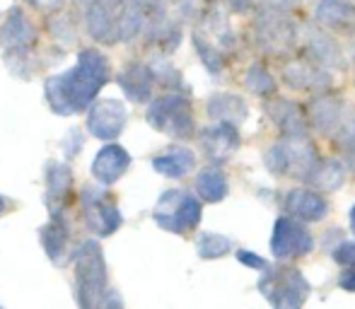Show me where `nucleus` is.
<instances>
[{"mask_svg": "<svg viewBox=\"0 0 355 309\" xmlns=\"http://www.w3.org/2000/svg\"><path fill=\"white\" fill-rule=\"evenodd\" d=\"M249 109L247 102L237 94H213L211 102H208V116L215 118V121H230V123H242L247 118Z\"/></svg>", "mask_w": 355, "mask_h": 309, "instance_id": "412c9836", "label": "nucleus"}, {"mask_svg": "<svg viewBox=\"0 0 355 309\" xmlns=\"http://www.w3.org/2000/svg\"><path fill=\"white\" fill-rule=\"evenodd\" d=\"M266 5H271V8H281V10H285V8H293V5H297L300 0H263Z\"/></svg>", "mask_w": 355, "mask_h": 309, "instance_id": "f704fd0d", "label": "nucleus"}, {"mask_svg": "<svg viewBox=\"0 0 355 309\" xmlns=\"http://www.w3.org/2000/svg\"><path fill=\"white\" fill-rule=\"evenodd\" d=\"M27 3L42 10V12H58L63 8V0H27Z\"/></svg>", "mask_w": 355, "mask_h": 309, "instance_id": "473e14b6", "label": "nucleus"}, {"mask_svg": "<svg viewBox=\"0 0 355 309\" xmlns=\"http://www.w3.org/2000/svg\"><path fill=\"white\" fill-rule=\"evenodd\" d=\"M73 193V169L71 164L51 159L46 164V206L51 215H66Z\"/></svg>", "mask_w": 355, "mask_h": 309, "instance_id": "ddd939ff", "label": "nucleus"}, {"mask_svg": "<svg viewBox=\"0 0 355 309\" xmlns=\"http://www.w3.org/2000/svg\"><path fill=\"white\" fill-rule=\"evenodd\" d=\"M307 53H309V61L319 63V66L343 68V56L338 51V46L322 32H314V29L307 32Z\"/></svg>", "mask_w": 355, "mask_h": 309, "instance_id": "b1692460", "label": "nucleus"}, {"mask_svg": "<svg viewBox=\"0 0 355 309\" xmlns=\"http://www.w3.org/2000/svg\"><path fill=\"white\" fill-rule=\"evenodd\" d=\"M334 261L338 263V266H355V242H343L338 244L336 249L331 251Z\"/></svg>", "mask_w": 355, "mask_h": 309, "instance_id": "7c9ffc66", "label": "nucleus"}, {"mask_svg": "<svg viewBox=\"0 0 355 309\" xmlns=\"http://www.w3.org/2000/svg\"><path fill=\"white\" fill-rule=\"evenodd\" d=\"M42 244L46 256L51 258L56 266H66L73 258L71 251V225H68L66 215H51V222L44 225L42 230Z\"/></svg>", "mask_w": 355, "mask_h": 309, "instance_id": "4468645a", "label": "nucleus"}, {"mask_svg": "<svg viewBox=\"0 0 355 309\" xmlns=\"http://www.w3.org/2000/svg\"><path fill=\"white\" fill-rule=\"evenodd\" d=\"M338 285H341L343 290H348V292H355V266H351L341 278H338Z\"/></svg>", "mask_w": 355, "mask_h": 309, "instance_id": "72a5a7b5", "label": "nucleus"}, {"mask_svg": "<svg viewBox=\"0 0 355 309\" xmlns=\"http://www.w3.org/2000/svg\"><path fill=\"white\" fill-rule=\"evenodd\" d=\"M334 141H336V148L343 154L355 157V118H353V121H348L346 126L336 133V138H334Z\"/></svg>", "mask_w": 355, "mask_h": 309, "instance_id": "c756f323", "label": "nucleus"}, {"mask_svg": "<svg viewBox=\"0 0 355 309\" xmlns=\"http://www.w3.org/2000/svg\"><path fill=\"white\" fill-rule=\"evenodd\" d=\"M75 263V302L80 307H121L116 292L107 288V261L99 242L87 239L73 251Z\"/></svg>", "mask_w": 355, "mask_h": 309, "instance_id": "f03ea898", "label": "nucleus"}, {"mask_svg": "<svg viewBox=\"0 0 355 309\" xmlns=\"http://www.w3.org/2000/svg\"><path fill=\"white\" fill-rule=\"evenodd\" d=\"M259 292L276 307H302L309 297V283L295 268H276L259 281Z\"/></svg>", "mask_w": 355, "mask_h": 309, "instance_id": "0eeeda50", "label": "nucleus"}, {"mask_svg": "<svg viewBox=\"0 0 355 309\" xmlns=\"http://www.w3.org/2000/svg\"><path fill=\"white\" fill-rule=\"evenodd\" d=\"M351 230H353V234H355V206L351 208Z\"/></svg>", "mask_w": 355, "mask_h": 309, "instance_id": "e433bc0d", "label": "nucleus"}, {"mask_svg": "<svg viewBox=\"0 0 355 309\" xmlns=\"http://www.w3.org/2000/svg\"><path fill=\"white\" fill-rule=\"evenodd\" d=\"M314 249L312 234L304 230L297 222V218H278L273 225V237H271V251L276 258H295L304 256Z\"/></svg>", "mask_w": 355, "mask_h": 309, "instance_id": "9b49d317", "label": "nucleus"}, {"mask_svg": "<svg viewBox=\"0 0 355 309\" xmlns=\"http://www.w3.org/2000/svg\"><path fill=\"white\" fill-rule=\"evenodd\" d=\"M237 258L244 263V266L254 268V271H266V268H268L266 258L257 256V254H254V251H247V249H239V251H237Z\"/></svg>", "mask_w": 355, "mask_h": 309, "instance_id": "2f4dec72", "label": "nucleus"}, {"mask_svg": "<svg viewBox=\"0 0 355 309\" xmlns=\"http://www.w3.org/2000/svg\"><path fill=\"white\" fill-rule=\"evenodd\" d=\"M239 133L237 126L230 121H218L215 126L201 131V150L213 164H223L237 152Z\"/></svg>", "mask_w": 355, "mask_h": 309, "instance_id": "f8f14e48", "label": "nucleus"}, {"mask_svg": "<svg viewBox=\"0 0 355 309\" xmlns=\"http://www.w3.org/2000/svg\"><path fill=\"white\" fill-rule=\"evenodd\" d=\"M153 218L162 230L187 234L201 222V201L187 191H164L155 206Z\"/></svg>", "mask_w": 355, "mask_h": 309, "instance_id": "423d86ee", "label": "nucleus"}, {"mask_svg": "<svg viewBox=\"0 0 355 309\" xmlns=\"http://www.w3.org/2000/svg\"><path fill=\"white\" fill-rule=\"evenodd\" d=\"M34 42H37V29L27 17V12L22 8H10L8 19L0 29V46H3L5 61L15 76H19L22 71L19 66L29 63V51H32Z\"/></svg>", "mask_w": 355, "mask_h": 309, "instance_id": "39448f33", "label": "nucleus"}, {"mask_svg": "<svg viewBox=\"0 0 355 309\" xmlns=\"http://www.w3.org/2000/svg\"><path fill=\"white\" fill-rule=\"evenodd\" d=\"M128 167H131V154L123 150L121 145H116V143H109V145H104L102 150L97 152V157H94L92 177L97 179L99 184L109 186V184L119 182V179L128 172Z\"/></svg>", "mask_w": 355, "mask_h": 309, "instance_id": "2eb2a0df", "label": "nucleus"}, {"mask_svg": "<svg viewBox=\"0 0 355 309\" xmlns=\"http://www.w3.org/2000/svg\"><path fill=\"white\" fill-rule=\"evenodd\" d=\"M75 3H78V5H80V8H87V5H92V3H94V0H75Z\"/></svg>", "mask_w": 355, "mask_h": 309, "instance_id": "4c0bfd02", "label": "nucleus"}, {"mask_svg": "<svg viewBox=\"0 0 355 309\" xmlns=\"http://www.w3.org/2000/svg\"><path fill=\"white\" fill-rule=\"evenodd\" d=\"M80 203H83L85 227H87L94 237H112V234L121 227V222H123L121 211H119L116 203L109 198L107 191L85 186L83 196H80Z\"/></svg>", "mask_w": 355, "mask_h": 309, "instance_id": "6e6552de", "label": "nucleus"}, {"mask_svg": "<svg viewBox=\"0 0 355 309\" xmlns=\"http://www.w3.org/2000/svg\"><path fill=\"white\" fill-rule=\"evenodd\" d=\"M5 211H8V201H5V198L0 196V215H3Z\"/></svg>", "mask_w": 355, "mask_h": 309, "instance_id": "c9c22d12", "label": "nucleus"}, {"mask_svg": "<svg viewBox=\"0 0 355 309\" xmlns=\"http://www.w3.org/2000/svg\"><path fill=\"white\" fill-rule=\"evenodd\" d=\"M196 191L203 201L218 203L227 196V179L220 167H208L196 177Z\"/></svg>", "mask_w": 355, "mask_h": 309, "instance_id": "a878e982", "label": "nucleus"}, {"mask_svg": "<svg viewBox=\"0 0 355 309\" xmlns=\"http://www.w3.org/2000/svg\"><path fill=\"white\" fill-rule=\"evenodd\" d=\"M247 87H249V92L268 97V94L276 92V80H273V76L266 71V68L254 63V66L247 71Z\"/></svg>", "mask_w": 355, "mask_h": 309, "instance_id": "c85d7f7f", "label": "nucleus"}, {"mask_svg": "<svg viewBox=\"0 0 355 309\" xmlns=\"http://www.w3.org/2000/svg\"><path fill=\"white\" fill-rule=\"evenodd\" d=\"M126 104L121 99L102 97L94 99L87 109V131L99 141H114L121 136L123 126H126Z\"/></svg>", "mask_w": 355, "mask_h": 309, "instance_id": "9d476101", "label": "nucleus"}, {"mask_svg": "<svg viewBox=\"0 0 355 309\" xmlns=\"http://www.w3.org/2000/svg\"><path fill=\"white\" fill-rule=\"evenodd\" d=\"M266 114L285 136H307V121H304L300 107H295L288 99H268Z\"/></svg>", "mask_w": 355, "mask_h": 309, "instance_id": "6ab92c4d", "label": "nucleus"}, {"mask_svg": "<svg viewBox=\"0 0 355 309\" xmlns=\"http://www.w3.org/2000/svg\"><path fill=\"white\" fill-rule=\"evenodd\" d=\"M153 167L162 177L182 179L196 167V157H193V152L189 148H169V150H164L153 159Z\"/></svg>", "mask_w": 355, "mask_h": 309, "instance_id": "aec40b11", "label": "nucleus"}, {"mask_svg": "<svg viewBox=\"0 0 355 309\" xmlns=\"http://www.w3.org/2000/svg\"><path fill=\"white\" fill-rule=\"evenodd\" d=\"M232 249V239L223 237V234H215V232H206L198 237L196 242V251L201 258H220Z\"/></svg>", "mask_w": 355, "mask_h": 309, "instance_id": "cd10ccee", "label": "nucleus"}, {"mask_svg": "<svg viewBox=\"0 0 355 309\" xmlns=\"http://www.w3.org/2000/svg\"><path fill=\"white\" fill-rule=\"evenodd\" d=\"M145 118L155 131L164 133L169 138H179V141H187L196 131L191 102L184 94H164V97L155 99Z\"/></svg>", "mask_w": 355, "mask_h": 309, "instance_id": "20e7f679", "label": "nucleus"}, {"mask_svg": "<svg viewBox=\"0 0 355 309\" xmlns=\"http://www.w3.org/2000/svg\"><path fill=\"white\" fill-rule=\"evenodd\" d=\"M109 58L97 48H85L78 56V66L61 76H51L44 85L46 104L58 116H73L89 109L97 92L109 82Z\"/></svg>", "mask_w": 355, "mask_h": 309, "instance_id": "f257e3e1", "label": "nucleus"}, {"mask_svg": "<svg viewBox=\"0 0 355 309\" xmlns=\"http://www.w3.org/2000/svg\"><path fill=\"white\" fill-rule=\"evenodd\" d=\"M312 186L322 188V191H336L343 182H346V169L338 159H319L317 167L307 177Z\"/></svg>", "mask_w": 355, "mask_h": 309, "instance_id": "393cba45", "label": "nucleus"}, {"mask_svg": "<svg viewBox=\"0 0 355 309\" xmlns=\"http://www.w3.org/2000/svg\"><path fill=\"white\" fill-rule=\"evenodd\" d=\"M283 80L295 89H307V92H322L331 85L322 66L314 61H290L283 66Z\"/></svg>", "mask_w": 355, "mask_h": 309, "instance_id": "a211bd4d", "label": "nucleus"}, {"mask_svg": "<svg viewBox=\"0 0 355 309\" xmlns=\"http://www.w3.org/2000/svg\"><path fill=\"white\" fill-rule=\"evenodd\" d=\"M155 80H157V73L150 66H145V63H131V66H126L119 73L116 82L131 102L141 104V102H150L155 89Z\"/></svg>", "mask_w": 355, "mask_h": 309, "instance_id": "f3484780", "label": "nucleus"}, {"mask_svg": "<svg viewBox=\"0 0 355 309\" xmlns=\"http://www.w3.org/2000/svg\"><path fill=\"white\" fill-rule=\"evenodd\" d=\"M297 27L288 15L281 12V8L263 10L254 19V42L268 53H285L295 46Z\"/></svg>", "mask_w": 355, "mask_h": 309, "instance_id": "1a4fd4ad", "label": "nucleus"}, {"mask_svg": "<svg viewBox=\"0 0 355 309\" xmlns=\"http://www.w3.org/2000/svg\"><path fill=\"white\" fill-rule=\"evenodd\" d=\"M285 211H288V215L297 218V220L319 222L327 218L329 201L322 193L312 191V188H293L285 196Z\"/></svg>", "mask_w": 355, "mask_h": 309, "instance_id": "dca6fc26", "label": "nucleus"}, {"mask_svg": "<svg viewBox=\"0 0 355 309\" xmlns=\"http://www.w3.org/2000/svg\"><path fill=\"white\" fill-rule=\"evenodd\" d=\"M193 46H196V51H198V56H201L203 66H206L208 71L213 73V76H218V73L223 71V66H225L223 48H218L213 42H208V39L201 37L198 32H193Z\"/></svg>", "mask_w": 355, "mask_h": 309, "instance_id": "bb28decb", "label": "nucleus"}, {"mask_svg": "<svg viewBox=\"0 0 355 309\" xmlns=\"http://www.w3.org/2000/svg\"><path fill=\"white\" fill-rule=\"evenodd\" d=\"M317 17L327 27L341 29L346 34H355V8L343 3V0H324L317 10Z\"/></svg>", "mask_w": 355, "mask_h": 309, "instance_id": "5701e85b", "label": "nucleus"}, {"mask_svg": "<svg viewBox=\"0 0 355 309\" xmlns=\"http://www.w3.org/2000/svg\"><path fill=\"white\" fill-rule=\"evenodd\" d=\"M341 102L334 97H317L309 104V114H312V123L319 133L331 136L338 126H341Z\"/></svg>", "mask_w": 355, "mask_h": 309, "instance_id": "4be33fe9", "label": "nucleus"}, {"mask_svg": "<svg viewBox=\"0 0 355 309\" xmlns=\"http://www.w3.org/2000/svg\"><path fill=\"white\" fill-rule=\"evenodd\" d=\"M266 169L278 177L288 179H304L317 167L319 154L317 148L307 141V136H288V141H281L266 150Z\"/></svg>", "mask_w": 355, "mask_h": 309, "instance_id": "7ed1b4c3", "label": "nucleus"}]
</instances>
